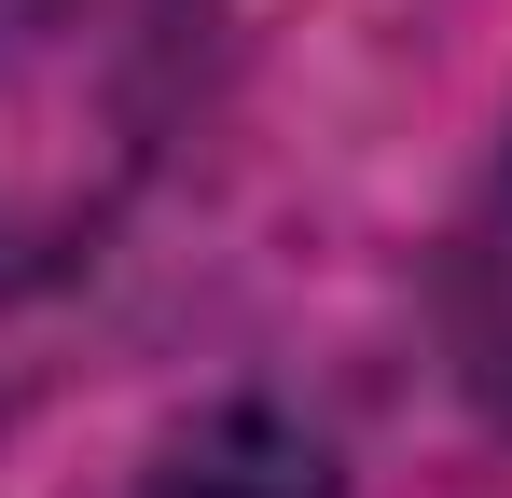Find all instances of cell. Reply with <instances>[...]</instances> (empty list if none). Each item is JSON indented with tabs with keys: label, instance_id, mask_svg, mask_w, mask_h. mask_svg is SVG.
Listing matches in <instances>:
<instances>
[{
	"label": "cell",
	"instance_id": "1",
	"mask_svg": "<svg viewBox=\"0 0 512 498\" xmlns=\"http://www.w3.org/2000/svg\"><path fill=\"white\" fill-rule=\"evenodd\" d=\"M153 498H333V457H319V429H291V415L222 402V415H194L167 443Z\"/></svg>",
	"mask_w": 512,
	"mask_h": 498
}]
</instances>
